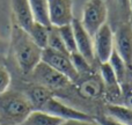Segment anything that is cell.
<instances>
[{"instance_id":"obj_15","label":"cell","mask_w":132,"mask_h":125,"mask_svg":"<svg viewBox=\"0 0 132 125\" xmlns=\"http://www.w3.org/2000/svg\"><path fill=\"white\" fill-rule=\"evenodd\" d=\"M108 63H109L110 66L112 67L114 73H115V75H116L118 82L121 84V86L124 84H126V82L132 81V80H130V78L132 77V72L129 71V68L126 67L125 63H124L123 59L119 57L118 53L115 51V49H114V51H112Z\"/></svg>"},{"instance_id":"obj_2","label":"cell","mask_w":132,"mask_h":125,"mask_svg":"<svg viewBox=\"0 0 132 125\" xmlns=\"http://www.w3.org/2000/svg\"><path fill=\"white\" fill-rule=\"evenodd\" d=\"M42 50L34 43L28 32L15 27L13 32V53L15 62L23 75H30L41 62Z\"/></svg>"},{"instance_id":"obj_25","label":"cell","mask_w":132,"mask_h":125,"mask_svg":"<svg viewBox=\"0 0 132 125\" xmlns=\"http://www.w3.org/2000/svg\"><path fill=\"white\" fill-rule=\"evenodd\" d=\"M96 122H97L100 125H126L124 123H121V122L116 121V119H114L112 117L110 116H101V117H96V118H94Z\"/></svg>"},{"instance_id":"obj_23","label":"cell","mask_w":132,"mask_h":125,"mask_svg":"<svg viewBox=\"0 0 132 125\" xmlns=\"http://www.w3.org/2000/svg\"><path fill=\"white\" fill-rule=\"evenodd\" d=\"M59 35L62 37L63 42H64L66 49L68 52H75L77 51V44H75V38H74V32H73L72 26L71 24H66L58 28Z\"/></svg>"},{"instance_id":"obj_26","label":"cell","mask_w":132,"mask_h":125,"mask_svg":"<svg viewBox=\"0 0 132 125\" xmlns=\"http://www.w3.org/2000/svg\"><path fill=\"white\" fill-rule=\"evenodd\" d=\"M60 125H100L95 119L92 121H84V119H68L64 121Z\"/></svg>"},{"instance_id":"obj_20","label":"cell","mask_w":132,"mask_h":125,"mask_svg":"<svg viewBox=\"0 0 132 125\" xmlns=\"http://www.w3.org/2000/svg\"><path fill=\"white\" fill-rule=\"evenodd\" d=\"M49 30H50V27H46L38 22H34L28 31V35L36 45H38L41 49H44L48 46Z\"/></svg>"},{"instance_id":"obj_3","label":"cell","mask_w":132,"mask_h":125,"mask_svg":"<svg viewBox=\"0 0 132 125\" xmlns=\"http://www.w3.org/2000/svg\"><path fill=\"white\" fill-rule=\"evenodd\" d=\"M108 20L107 2L103 0H88L84 6L81 24L92 37Z\"/></svg>"},{"instance_id":"obj_18","label":"cell","mask_w":132,"mask_h":125,"mask_svg":"<svg viewBox=\"0 0 132 125\" xmlns=\"http://www.w3.org/2000/svg\"><path fill=\"white\" fill-rule=\"evenodd\" d=\"M28 2H29L35 22L42 23L46 27H51L50 20H49L48 1L46 0H28Z\"/></svg>"},{"instance_id":"obj_7","label":"cell","mask_w":132,"mask_h":125,"mask_svg":"<svg viewBox=\"0 0 132 125\" xmlns=\"http://www.w3.org/2000/svg\"><path fill=\"white\" fill-rule=\"evenodd\" d=\"M94 55L100 63L109 60L114 51V31L109 23H104L93 36Z\"/></svg>"},{"instance_id":"obj_14","label":"cell","mask_w":132,"mask_h":125,"mask_svg":"<svg viewBox=\"0 0 132 125\" xmlns=\"http://www.w3.org/2000/svg\"><path fill=\"white\" fill-rule=\"evenodd\" d=\"M24 94L27 95L28 100L30 101L34 110H42L44 105L46 104V102L51 97H53L52 91L41 85L31 86Z\"/></svg>"},{"instance_id":"obj_19","label":"cell","mask_w":132,"mask_h":125,"mask_svg":"<svg viewBox=\"0 0 132 125\" xmlns=\"http://www.w3.org/2000/svg\"><path fill=\"white\" fill-rule=\"evenodd\" d=\"M108 116L114 119L124 123L126 125H132V109L124 104H114L109 103L107 105Z\"/></svg>"},{"instance_id":"obj_8","label":"cell","mask_w":132,"mask_h":125,"mask_svg":"<svg viewBox=\"0 0 132 125\" xmlns=\"http://www.w3.org/2000/svg\"><path fill=\"white\" fill-rule=\"evenodd\" d=\"M49 20L51 27H62L71 24L73 18L72 0H46Z\"/></svg>"},{"instance_id":"obj_9","label":"cell","mask_w":132,"mask_h":125,"mask_svg":"<svg viewBox=\"0 0 132 125\" xmlns=\"http://www.w3.org/2000/svg\"><path fill=\"white\" fill-rule=\"evenodd\" d=\"M73 32H74L75 44H77V51L87 59L89 64H93L95 60V55H94V45H93V37L86 31L84 26L81 24V21L78 19H73L72 22Z\"/></svg>"},{"instance_id":"obj_5","label":"cell","mask_w":132,"mask_h":125,"mask_svg":"<svg viewBox=\"0 0 132 125\" xmlns=\"http://www.w3.org/2000/svg\"><path fill=\"white\" fill-rule=\"evenodd\" d=\"M114 49L125 63L129 71L132 72V24L131 22L122 23L115 28Z\"/></svg>"},{"instance_id":"obj_22","label":"cell","mask_w":132,"mask_h":125,"mask_svg":"<svg viewBox=\"0 0 132 125\" xmlns=\"http://www.w3.org/2000/svg\"><path fill=\"white\" fill-rule=\"evenodd\" d=\"M70 59L73 64V67L75 68V71L78 72V74H79L80 77H81V75H86L92 72V65L87 62L86 58L82 55H80L78 51L70 53Z\"/></svg>"},{"instance_id":"obj_24","label":"cell","mask_w":132,"mask_h":125,"mask_svg":"<svg viewBox=\"0 0 132 125\" xmlns=\"http://www.w3.org/2000/svg\"><path fill=\"white\" fill-rule=\"evenodd\" d=\"M11 74L7 71V68L4 66H0V94L8 90L9 86H11Z\"/></svg>"},{"instance_id":"obj_6","label":"cell","mask_w":132,"mask_h":125,"mask_svg":"<svg viewBox=\"0 0 132 125\" xmlns=\"http://www.w3.org/2000/svg\"><path fill=\"white\" fill-rule=\"evenodd\" d=\"M41 60L43 63L48 64L56 71L63 73L64 75L71 80V82L79 81L80 75L73 67V64L70 59V55H64L58 51H55L50 48H44L42 50V58Z\"/></svg>"},{"instance_id":"obj_12","label":"cell","mask_w":132,"mask_h":125,"mask_svg":"<svg viewBox=\"0 0 132 125\" xmlns=\"http://www.w3.org/2000/svg\"><path fill=\"white\" fill-rule=\"evenodd\" d=\"M12 12L16 27L21 28L26 32L29 31L35 20L28 0H12Z\"/></svg>"},{"instance_id":"obj_17","label":"cell","mask_w":132,"mask_h":125,"mask_svg":"<svg viewBox=\"0 0 132 125\" xmlns=\"http://www.w3.org/2000/svg\"><path fill=\"white\" fill-rule=\"evenodd\" d=\"M64 119L42 110H32L21 125H60Z\"/></svg>"},{"instance_id":"obj_4","label":"cell","mask_w":132,"mask_h":125,"mask_svg":"<svg viewBox=\"0 0 132 125\" xmlns=\"http://www.w3.org/2000/svg\"><path fill=\"white\" fill-rule=\"evenodd\" d=\"M31 78L37 85L45 87L48 89H63L70 86L71 80L63 73L56 71L48 64L41 60L31 72Z\"/></svg>"},{"instance_id":"obj_27","label":"cell","mask_w":132,"mask_h":125,"mask_svg":"<svg viewBox=\"0 0 132 125\" xmlns=\"http://www.w3.org/2000/svg\"><path fill=\"white\" fill-rule=\"evenodd\" d=\"M130 6H131V20H130V22L132 24V0H130Z\"/></svg>"},{"instance_id":"obj_11","label":"cell","mask_w":132,"mask_h":125,"mask_svg":"<svg viewBox=\"0 0 132 125\" xmlns=\"http://www.w3.org/2000/svg\"><path fill=\"white\" fill-rule=\"evenodd\" d=\"M100 75H101V80L103 82L105 95L109 97L111 103L117 104L116 101L123 100L122 86L118 82V80H117L112 67L108 62L100 63Z\"/></svg>"},{"instance_id":"obj_1","label":"cell","mask_w":132,"mask_h":125,"mask_svg":"<svg viewBox=\"0 0 132 125\" xmlns=\"http://www.w3.org/2000/svg\"><path fill=\"white\" fill-rule=\"evenodd\" d=\"M32 110L24 93L6 90L0 94V125H21Z\"/></svg>"},{"instance_id":"obj_10","label":"cell","mask_w":132,"mask_h":125,"mask_svg":"<svg viewBox=\"0 0 132 125\" xmlns=\"http://www.w3.org/2000/svg\"><path fill=\"white\" fill-rule=\"evenodd\" d=\"M42 111H45L50 115H53L56 117L68 121V119H84V121H92L94 119L92 116H89L86 112H82L80 110H77L74 108H71L68 105L64 104L59 100L55 97H51L46 102V104L43 107Z\"/></svg>"},{"instance_id":"obj_21","label":"cell","mask_w":132,"mask_h":125,"mask_svg":"<svg viewBox=\"0 0 132 125\" xmlns=\"http://www.w3.org/2000/svg\"><path fill=\"white\" fill-rule=\"evenodd\" d=\"M48 48L52 49L55 51H58L64 55H70V52L66 49L64 42H63L62 37L59 35L57 27H50L49 30V38H48Z\"/></svg>"},{"instance_id":"obj_13","label":"cell","mask_w":132,"mask_h":125,"mask_svg":"<svg viewBox=\"0 0 132 125\" xmlns=\"http://www.w3.org/2000/svg\"><path fill=\"white\" fill-rule=\"evenodd\" d=\"M108 15L111 13L115 28L122 23L130 22L131 6L130 0H108Z\"/></svg>"},{"instance_id":"obj_16","label":"cell","mask_w":132,"mask_h":125,"mask_svg":"<svg viewBox=\"0 0 132 125\" xmlns=\"http://www.w3.org/2000/svg\"><path fill=\"white\" fill-rule=\"evenodd\" d=\"M103 91H104V87H103L102 80L96 77L87 78L79 86V93L84 97H87V98L98 97Z\"/></svg>"}]
</instances>
